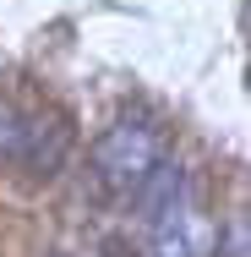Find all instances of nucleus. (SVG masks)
<instances>
[{
  "instance_id": "20e7f679",
  "label": "nucleus",
  "mask_w": 251,
  "mask_h": 257,
  "mask_svg": "<svg viewBox=\"0 0 251 257\" xmlns=\"http://www.w3.org/2000/svg\"><path fill=\"white\" fill-rule=\"evenodd\" d=\"M22 137H28V109L0 99V164H22Z\"/></svg>"
},
{
  "instance_id": "f257e3e1",
  "label": "nucleus",
  "mask_w": 251,
  "mask_h": 257,
  "mask_svg": "<svg viewBox=\"0 0 251 257\" xmlns=\"http://www.w3.org/2000/svg\"><path fill=\"white\" fill-rule=\"evenodd\" d=\"M158 159H164V132L142 115H120L93 143V175L109 197H131Z\"/></svg>"
},
{
  "instance_id": "7ed1b4c3",
  "label": "nucleus",
  "mask_w": 251,
  "mask_h": 257,
  "mask_svg": "<svg viewBox=\"0 0 251 257\" xmlns=\"http://www.w3.org/2000/svg\"><path fill=\"white\" fill-rule=\"evenodd\" d=\"M153 257H202L197 246V219H191V192H180L169 208H158L148 219Z\"/></svg>"
},
{
  "instance_id": "f03ea898",
  "label": "nucleus",
  "mask_w": 251,
  "mask_h": 257,
  "mask_svg": "<svg viewBox=\"0 0 251 257\" xmlns=\"http://www.w3.org/2000/svg\"><path fill=\"white\" fill-rule=\"evenodd\" d=\"M71 143H77V132H71V115H60V109H28L22 170H33V175H55V170L71 159Z\"/></svg>"
}]
</instances>
